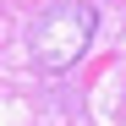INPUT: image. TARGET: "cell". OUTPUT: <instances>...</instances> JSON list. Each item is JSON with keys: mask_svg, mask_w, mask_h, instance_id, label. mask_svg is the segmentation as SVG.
Returning <instances> with one entry per match:
<instances>
[{"mask_svg": "<svg viewBox=\"0 0 126 126\" xmlns=\"http://www.w3.org/2000/svg\"><path fill=\"white\" fill-rule=\"evenodd\" d=\"M93 28H99V11L88 0H60V6H49L38 16V28H33V60L44 71L77 66L82 49L93 44Z\"/></svg>", "mask_w": 126, "mask_h": 126, "instance_id": "6da1fadb", "label": "cell"}]
</instances>
